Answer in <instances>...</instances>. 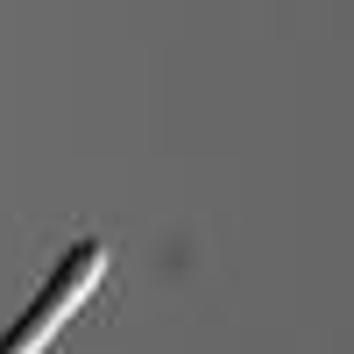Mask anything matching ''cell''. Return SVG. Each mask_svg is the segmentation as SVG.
Returning a JSON list of instances; mask_svg holds the SVG:
<instances>
[{
  "label": "cell",
  "instance_id": "1",
  "mask_svg": "<svg viewBox=\"0 0 354 354\" xmlns=\"http://www.w3.org/2000/svg\"><path fill=\"white\" fill-rule=\"evenodd\" d=\"M100 270H106V248H100V241L71 248V255H64V270L50 277V290L21 312V326L0 333V354H43V340L64 326V312H78V305H85V290L100 283Z\"/></svg>",
  "mask_w": 354,
  "mask_h": 354
}]
</instances>
